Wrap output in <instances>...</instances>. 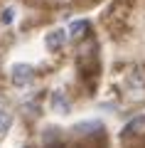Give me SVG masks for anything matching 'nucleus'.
Wrapping results in <instances>:
<instances>
[{"mask_svg":"<svg viewBox=\"0 0 145 148\" xmlns=\"http://www.w3.org/2000/svg\"><path fill=\"white\" fill-rule=\"evenodd\" d=\"M12 126V114L5 109V106H0V136H5Z\"/></svg>","mask_w":145,"mask_h":148,"instance_id":"obj_6","label":"nucleus"},{"mask_svg":"<svg viewBox=\"0 0 145 148\" xmlns=\"http://www.w3.org/2000/svg\"><path fill=\"white\" fill-rule=\"evenodd\" d=\"M99 128H101L99 121H86V123H79L74 131H99Z\"/></svg>","mask_w":145,"mask_h":148,"instance_id":"obj_9","label":"nucleus"},{"mask_svg":"<svg viewBox=\"0 0 145 148\" xmlns=\"http://www.w3.org/2000/svg\"><path fill=\"white\" fill-rule=\"evenodd\" d=\"M52 109L57 111V114H69L71 104H69V99L62 94V91H54V94H52Z\"/></svg>","mask_w":145,"mask_h":148,"instance_id":"obj_4","label":"nucleus"},{"mask_svg":"<svg viewBox=\"0 0 145 148\" xmlns=\"http://www.w3.org/2000/svg\"><path fill=\"white\" fill-rule=\"evenodd\" d=\"M12 20H15V8H5L3 15H0V22H3V25H10Z\"/></svg>","mask_w":145,"mask_h":148,"instance_id":"obj_8","label":"nucleus"},{"mask_svg":"<svg viewBox=\"0 0 145 148\" xmlns=\"http://www.w3.org/2000/svg\"><path fill=\"white\" fill-rule=\"evenodd\" d=\"M86 30H88V22L86 20H79V22H74L67 32H69V37H84V32H86Z\"/></svg>","mask_w":145,"mask_h":148,"instance_id":"obj_7","label":"nucleus"},{"mask_svg":"<svg viewBox=\"0 0 145 148\" xmlns=\"http://www.w3.org/2000/svg\"><path fill=\"white\" fill-rule=\"evenodd\" d=\"M79 67H81V74H86V77H96L99 74L101 62H99V47H96L93 37H88L86 45L79 49Z\"/></svg>","mask_w":145,"mask_h":148,"instance_id":"obj_1","label":"nucleus"},{"mask_svg":"<svg viewBox=\"0 0 145 148\" xmlns=\"http://www.w3.org/2000/svg\"><path fill=\"white\" fill-rule=\"evenodd\" d=\"M10 82L15 86H20V89H25V86H30L32 82H35V69L30 67V64H12L10 69Z\"/></svg>","mask_w":145,"mask_h":148,"instance_id":"obj_2","label":"nucleus"},{"mask_svg":"<svg viewBox=\"0 0 145 148\" xmlns=\"http://www.w3.org/2000/svg\"><path fill=\"white\" fill-rule=\"evenodd\" d=\"M69 42V32L64 30V27H59V30H52L49 35L44 37V47L49 49V52H59V49H64V45Z\"/></svg>","mask_w":145,"mask_h":148,"instance_id":"obj_3","label":"nucleus"},{"mask_svg":"<svg viewBox=\"0 0 145 148\" xmlns=\"http://www.w3.org/2000/svg\"><path fill=\"white\" fill-rule=\"evenodd\" d=\"M143 131H145V116H135L125 123L123 136H135V133H143Z\"/></svg>","mask_w":145,"mask_h":148,"instance_id":"obj_5","label":"nucleus"}]
</instances>
